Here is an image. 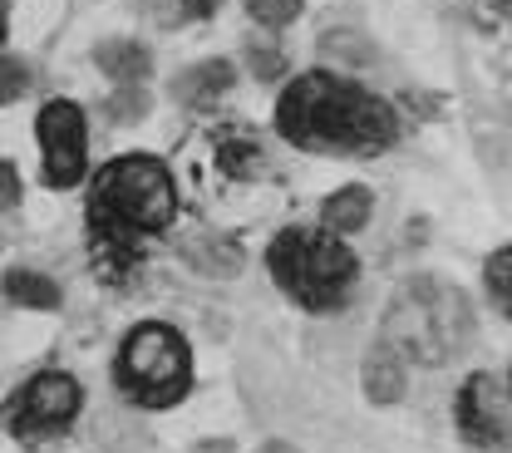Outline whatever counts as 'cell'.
Returning <instances> with one entry per match:
<instances>
[{"label":"cell","instance_id":"1","mask_svg":"<svg viewBox=\"0 0 512 453\" xmlns=\"http://www.w3.org/2000/svg\"><path fill=\"white\" fill-rule=\"evenodd\" d=\"M281 133L306 148H384L394 138V114L375 94L355 84H335L325 74H306L281 99Z\"/></svg>","mask_w":512,"mask_h":453},{"label":"cell","instance_id":"2","mask_svg":"<svg viewBox=\"0 0 512 453\" xmlns=\"http://www.w3.org/2000/svg\"><path fill=\"white\" fill-rule=\"evenodd\" d=\"M473 335V306L458 286H448L439 276H414L384 321V340L399 360H419V365H444L453 360Z\"/></svg>","mask_w":512,"mask_h":453},{"label":"cell","instance_id":"3","mask_svg":"<svg viewBox=\"0 0 512 453\" xmlns=\"http://www.w3.org/2000/svg\"><path fill=\"white\" fill-rule=\"evenodd\" d=\"M271 271L306 306H335V301H345V291L355 281L350 252L340 242L320 237V232H286L271 247Z\"/></svg>","mask_w":512,"mask_h":453},{"label":"cell","instance_id":"4","mask_svg":"<svg viewBox=\"0 0 512 453\" xmlns=\"http://www.w3.org/2000/svg\"><path fill=\"white\" fill-rule=\"evenodd\" d=\"M94 217L119 222V227H138V232L168 227V217H173V178L153 158H119L94 188Z\"/></svg>","mask_w":512,"mask_h":453},{"label":"cell","instance_id":"5","mask_svg":"<svg viewBox=\"0 0 512 453\" xmlns=\"http://www.w3.org/2000/svg\"><path fill=\"white\" fill-rule=\"evenodd\" d=\"M119 380L128 394L148 399V404H173L183 399V389L192 380V360H188V340L168 325H143L124 340L119 355Z\"/></svg>","mask_w":512,"mask_h":453},{"label":"cell","instance_id":"6","mask_svg":"<svg viewBox=\"0 0 512 453\" xmlns=\"http://www.w3.org/2000/svg\"><path fill=\"white\" fill-rule=\"evenodd\" d=\"M40 148H45V178L55 188H74L84 178V119L74 104H45L40 114Z\"/></svg>","mask_w":512,"mask_h":453},{"label":"cell","instance_id":"7","mask_svg":"<svg viewBox=\"0 0 512 453\" xmlns=\"http://www.w3.org/2000/svg\"><path fill=\"white\" fill-rule=\"evenodd\" d=\"M458 424L473 444L483 449H512V399L498 389L493 375H473L463 385V404H458Z\"/></svg>","mask_w":512,"mask_h":453},{"label":"cell","instance_id":"8","mask_svg":"<svg viewBox=\"0 0 512 453\" xmlns=\"http://www.w3.org/2000/svg\"><path fill=\"white\" fill-rule=\"evenodd\" d=\"M74 409H79V385L69 375H35L30 385L15 394L10 419H15L20 434H45V429L69 424Z\"/></svg>","mask_w":512,"mask_h":453},{"label":"cell","instance_id":"9","mask_svg":"<svg viewBox=\"0 0 512 453\" xmlns=\"http://www.w3.org/2000/svg\"><path fill=\"white\" fill-rule=\"evenodd\" d=\"M227 89H232V65H227V60H202V65L183 69V74L173 79V99H183L192 109L217 104Z\"/></svg>","mask_w":512,"mask_h":453},{"label":"cell","instance_id":"10","mask_svg":"<svg viewBox=\"0 0 512 453\" xmlns=\"http://www.w3.org/2000/svg\"><path fill=\"white\" fill-rule=\"evenodd\" d=\"M365 394H370L375 404H394V399L404 394V360H399L389 345L365 355Z\"/></svg>","mask_w":512,"mask_h":453},{"label":"cell","instance_id":"11","mask_svg":"<svg viewBox=\"0 0 512 453\" xmlns=\"http://www.w3.org/2000/svg\"><path fill=\"white\" fill-rule=\"evenodd\" d=\"M370 202L375 197L365 193V188H340V193L325 202V227L330 232H360L370 222Z\"/></svg>","mask_w":512,"mask_h":453},{"label":"cell","instance_id":"12","mask_svg":"<svg viewBox=\"0 0 512 453\" xmlns=\"http://www.w3.org/2000/svg\"><path fill=\"white\" fill-rule=\"evenodd\" d=\"M183 252H188V261L197 271H207V276H237V271H242V252H237L232 242H217V237H192Z\"/></svg>","mask_w":512,"mask_h":453},{"label":"cell","instance_id":"13","mask_svg":"<svg viewBox=\"0 0 512 453\" xmlns=\"http://www.w3.org/2000/svg\"><path fill=\"white\" fill-rule=\"evenodd\" d=\"M320 55L335 60V65H370L375 60V40L365 30H325L320 35Z\"/></svg>","mask_w":512,"mask_h":453},{"label":"cell","instance_id":"14","mask_svg":"<svg viewBox=\"0 0 512 453\" xmlns=\"http://www.w3.org/2000/svg\"><path fill=\"white\" fill-rule=\"evenodd\" d=\"M99 69L124 79V84H138L148 74V50L133 40H109V45H99Z\"/></svg>","mask_w":512,"mask_h":453},{"label":"cell","instance_id":"15","mask_svg":"<svg viewBox=\"0 0 512 453\" xmlns=\"http://www.w3.org/2000/svg\"><path fill=\"white\" fill-rule=\"evenodd\" d=\"M5 296L15 306H35V311H55L60 306V286L45 281V276H35V271H10L5 276Z\"/></svg>","mask_w":512,"mask_h":453},{"label":"cell","instance_id":"16","mask_svg":"<svg viewBox=\"0 0 512 453\" xmlns=\"http://www.w3.org/2000/svg\"><path fill=\"white\" fill-rule=\"evenodd\" d=\"M148 104H153V99H148L143 84H124V89L109 99V119H114V124H138V119L148 114Z\"/></svg>","mask_w":512,"mask_h":453},{"label":"cell","instance_id":"17","mask_svg":"<svg viewBox=\"0 0 512 453\" xmlns=\"http://www.w3.org/2000/svg\"><path fill=\"white\" fill-rule=\"evenodd\" d=\"M488 286H493L498 306L512 316V252H498V257L488 261Z\"/></svg>","mask_w":512,"mask_h":453},{"label":"cell","instance_id":"18","mask_svg":"<svg viewBox=\"0 0 512 453\" xmlns=\"http://www.w3.org/2000/svg\"><path fill=\"white\" fill-rule=\"evenodd\" d=\"M247 10H252L261 25H286V20H296L301 0H247Z\"/></svg>","mask_w":512,"mask_h":453},{"label":"cell","instance_id":"19","mask_svg":"<svg viewBox=\"0 0 512 453\" xmlns=\"http://www.w3.org/2000/svg\"><path fill=\"white\" fill-rule=\"evenodd\" d=\"M25 89H30V69L20 65V60H0V104L20 99Z\"/></svg>","mask_w":512,"mask_h":453},{"label":"cell","instance_id":"20","mask_svg":"<svg viewBox=\"0 0 512 453\" xmlns=\"http://www.w3.org/2000/svg\"><path fill=\"white\" fill-rule=\"evenodd\" d=\"M20 202V178H15V168L0 158V207H15Z\"/></svg>","mask_w":512,"mask_h":453},{"label":"cell","instance_id":"21","mask_svg":"<svg viewBox=\"0 0 512 453\" xmlns=\"http://www.w3.org/2000/svg\"><path fill=\"white\" fill-rule=\"evenodd\" d=\"M252 69L261 79H271V74H281V55H276V50H256L252 45Z\"/></svg>","mask_w":512,"mask_h":453},{"label":"cell","instance_id":"22","mask_svg":"<svg viewBox=\"0 0 512 453\" xmlns=\"http://www.w3.org/2000/svg\"><path fill=\"white\" fill-rule=\"evenodd\" d=\"M261 453H296V444H281V439H271V444H266Z\"/></svg>","mask_w":512,"mask_h":453},{"label":"cell","instance_id":"23","mask_svg":"<svg viewBox=\"0 0 512 453\" xmlns=\"http://www.w3.org/2000/svg\"><path fill=\"white\" fill-rule=\"evenodd\" d=\"M0 45H5V5H0Z\"/></svg>","mask_w":512,"mask_h":453},{"label":"cell","instance_id":"24","mask_svg":"<svg viewBox=\"0 0 512 453\" xmlns=\"http://www.w3.org/2000/svg\"><path fill=\"white\" fill-rule=\"evenodd\" d=\"M508 15H512V0H508Z\"/></svg>","mask_w":512,"mask_h":453}]
</instances>
